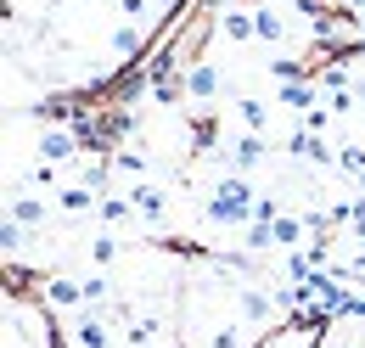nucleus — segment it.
Returning <instances> with one entry per match:
<instances>
[{
    "label": "nucleus",
    "instance_id": "1",
    "mask_svg": "<svg viewBox=\"0 0 365 348\" xmlns=\"http://www.w3.org/2000/svg\"><path fill=\"white\" fill-rule=\"evenodd\" d=\"M253 214H259V191L242 174H225L202 191V219L208 225H253Z\"/></svg>",
    "mask_w": 365,
    "mask_h": 348
},
{
    "label": "nucleus",
    "instance_id": "2",
    "mask_svg": "<svg viewBox=\"0 0 365 348\" xmlns=\"http://www.w3.org/2000/svg\"><path fill=\"white\" fill-rule=\"evenodd\" d=\"M40 304L56 309L62 320H73V314L91 309V298H85V281H73V275H51V281H40Z\"/></svg>",
    "mask_w": 365,
    "mask_h": 348
},
{
    "label": "nucleus",
    "instance_id": "3",
    "mask_svg": "<svg viewBox=\"0 0 365 348\" xmlns=\"http://www.w3.org/2000/svg\"><path fill=\"white\" fill-rule=\"evenodd\" d=\"M220 158H225L230 174L253 180V169H264V158H270V140H264V135H236L230 146H220Z\"/></svg>",
    "mask_w": 365,
    "mask_h": 348
},
{
    "label": "nucleus",
    "instance_id": "4",
    "mask_svg": "<svg viewBox=\"0 0 365 348\" xmlns=\"http://www.w3.org/2000/svg\"><path fill=\"white\" fill-rule=\"evenodd\" d=\"M236 314H242V326L259 332V326L275 314V298H270V292H259V281H236Z\"/></svg>",
    "mask_w": 365,
    "mask_h": 348
},
{
    "label": "nucleus",
    "instance_id": "5",
    "mask_svg": "<svg viewBox=\"0 0 365 348\" xmlns=\"http://www.w3.org/2000/svg\"><path fill=\"white\" fill-rule=\"evenodd\" d=\"M68 337H73V348H113V326H107V314L85 309L68 320Z\"/></svg>",
    "mask_w": 365,
    "mask_h": 348
},
{
    "label": "nucleus",
    "instance_id": "6",
    "mask_svg": "<svg viewBox=\"0 0 365 348\" xmlns=\"http://www.w3.org/2000/svg\"><path fill=\"white\" fill-rule=\"evenodd\" d=\"M56 208H62L68 219L101 214V197H96V185H85V180H68V185H56Z\"/></svg>",
    "mask_w": 365,
    "mask_h": 348
},
{
    "label": "nucleus",
    "instance_id": "7",
    "mask_svg": "<svg viewBox=\"0 0 365 348\" xmlns=\"http://www.w3.org/2000/svg\"><path fill=\"white\" fill-rule=\"evenodd\" d=\"M287 152H292V163H337V152H331L320 135H309L304 124H292V135H287Z\"/></svg>",
    "mask_w": 365,
    "mask_h": 348
},
{
    "label": "nucleus",
    "instance_id": "8",
    "mask_svg": "<svg viewBox=\"0 0 365 348\" xmlns=\"http://www.w3.org/2000/svg\"><path fill=\"white\" fill-rule=\"evenodd\" d=\"M220 85H225V79H220V68H214L208 56H197V62L185 68V96H191V101H214Z\"/></svg>",
    "mask_w": 365,
    "mask_h": 348
},
{
    "label": "nucleus",
    "instance_id": "9",
    "mask_svg": "<svg viewBox=\"0 0 365 348\" xmlns=\"http://www.w3.org/2000/svg\"><path fill=\"white\" fill-rule=\"evenodd\" d=\"M85 146H79V135L73 130H46L40 135V163H73Z\"/></svg>",
    "mask_w": 365,
    "mask_h": 348
},
{
    "label": "nucleus",
    "instance_id": "10",
    "mask_svg": "<svg viewBox=\"0 0 365 348\" xmlns=\"http://www.w3.org/2000/svg\"><path fill=\"white\" fill-rule=\"evenodd\" d=\"M220 29H225V40H236V45L259 40V17H253V6H225V11H220Z\"/></svg>",
    "mask_w": 365,
    "mask_h": 348
},
{
    "label": "nucleus",
    "instance_id": "11",
    "mask_svg": "<svg viewBox=\"0 0 365 348\" xmlns=\"http://www.w3.org/2000/svg\"><path fill=\"white\" fill-rule=\"evenodd\" d=\"M130 203H135V214H140V219H152V225L169 214V191H163V185H152V180H140L135 191H130Z\"/></svg>",
    "mask_w": 365,
    "mask_h": 348
},
{
    "label": "nucleus",
    "instance_id": "12",
    "mask_svg": "<svg viewBox=\"0 0 365 348\" xmlns=\"http://www.w3.org/2000/svg\"><path fill=\"white\" fill-rule=\"evenodd\" d=\"M281 107H292V113H315V107H326V96H320L315 79H298V85H281Z\"/></svg>",
    "mask_w": 365,
    "mask_h": 348
},
{
    "label": "nucleus",
    "instance_id": "13",
    "mask_svg": "<svg viewBox=\"0 0 365 348\" xmlns=\"http://www.w3.org/2000/svg\"><path fill=\"white\" fill-rule=\"evenodd\" d=\"M253 17H259V45H281L292 34V23H287L281 6H253Z\"/></svg>",
    "mask_w": 365,
    "mask_h": 348
},
{
    "label": "nucleus",
    "instance_id": "14",
    "mask_svg": "<svg viewBox=\"0 0 365 348\" xmlns=\"http://www.w3.org/2000/svg\"><path fill=\"white\" fill-rule=\"evenodd\" d=\"M230 113H236V124H242V135H264V124H270V107H264L259 96H242V101H236Z\"/></svg>",
    "mask_w": 365,
    "mask_h": 348
},
{
    "label": "nucleus",
    "instance_id": "15",
    "mask_svg": "<svg viewBox=\"0 0 365 348\" xmlns=\"http://www.w3.org/2000/svg\"><path fill=\"white\" fill-rule=\"evenodd\" d=\"M46 197H11V208H6V219H17V225H23V230H40V225H46Z\"/></svg>",
    "mask_w": 365,
    "mask_h": 348
},
{
    "label": "nucleus",
    "instance_id": "16",
    "mask_svg": "<svg viewBox=\"0 0 365 348\" xmlns=\"http://www.w3.org/2000/svg\"><path fill=\"white\" fill-rule=\"evenodd\" d=\"M113 56H124V62L140 56V29L135 23H118V29H113Z\"/></svg>",
    "mask_w": 365,
    "mask_h": 348
},
{
    "label": "nucleus",
    "instance_id": "17",
    "mask_svg": "<svg viewBox=\"0 0 365 348\" xmlns=\"http://www.w3.org/2000/svg\"><path fill=\"white\" fill-rule=\"evenodd\" d=\"M304 230H309V225H304V219H275V247H292V253H298V242H304Z\"/></svg>",
    "mask_w": 365,
    "mask_h": 348
},
{
    "label": "nucleus",
    "instance_id": "18",
    "mask_svg": "<svg viewBox=\"0 0 365 348\" xmlns=\"http://www.w3.org/2000/svg\"><path fill=\"white\" fill-rule=\"evenodd\" d=\"M242 247H247V253H264V247H275V225L253 219V225H247V236H242Z\"/></svg>",
    "mask_w": 365,
    "mask_h": 348
},
{
    "label": "nucleus",
    "instance_id": "19",
    "mask_svg": "<svg viewBox=\"0 0 365 348\" xmlns=\"http://www.w3.org/2000/svg\"><path fill=\"white\" fill-rule=\"evenodd\" d=\"M101 219L107 225H124V219H135V203L130 197H101Z\"/></svg>",
    "mask_w": 365,
    "mask_h": 348
},
{
    "label": "nucleus",
    "instance_id": "20",
    "mask_svg": "<svg viewBox=\"0 0 365 348\" xmlns=\"http://www.w3.org/2000/svg\"><path fill=\"white\" fill-rule=\"evenodd\" d=\"M354 101H360V96H354V85H343V90H326V113H331V118L354 113Z\"/></svg>",
    "mask_w": 365,
    "mask_h": 348
},
{
    "label": "nucleus",
    "instance_id": "21",
    "mask_svg": "<svg viewBox=\"0 0 365 348\" xmlns=\"http://www.w3.org/2000/svg\"><path fill=\"white\" fill-rule=\"evenodd\" d=\"M337 169H349L365 185V152H360V146H343V152H337Z\"/></svg>",
    "mask_w": 365,
    "mask_h": 348
},
{
    "label": "nucleus",
    "instance_id": "22",
    "mask_svg": "<svg viewBox=\"0 0 365 348\" xmlns=\"http://www.w3.org/2000/svg\"><path fill=\"white\" fill-rule=\"evenodd\" d=\"M113 169H124V174H146V152H113Z\"/></svg>",
    "mask_w": 365,
    "mask_h": 348
},
{
    "label": "nucleus",
    "instance_id": "23",
    "mask_svg": "<svg viewBox=\"0 0 365 348\" xmlns=\"http://www.w3.org/2000/svg\"><path fill=\"white\" fill-rule=\"evenodd\" d=\"M107 292H113V287H107V275H85V298H91V309L107 304Z\"/></svg>",
    "mask_w": 365,
    "mask_h": 348
},
{
    "label": "nucleus",
    "instance_id": "24",
    "mask_svg": "<svg viewBox=\"0 0 365 348\" xmlns=\"http://www.w3.org/2000/svg\"><path fill=\"white\" fill-rule=\"evenodd\" d=\"M152 332H158V320H135L124 343H130V348H152Z\"/></svg>",
    "mask_w": 365,
    "mask_h": 348
},
{
    "label": "nucleus",
    "instance_id": "25",
    "mask_svg": "<svg viewBox=\"0 0 365 348\" xmlns=\"http://www.w3.org/2000/svg\"><path fill=\"white\" fill-rule=\"evenodd\" d=\"M91 259L96 264H113V259H118V242H113V236H96V242H91Z\"/></svg>",
    "mask_w": 365,
    "mask_h": 348
},
{
    "label": "nucleus",
    "instance_id": "26",
    "mask_svg": "<svg viewBox=\"0 0 365 348\" xmlns=\"http://www.w3.org/2000/svg\"><path fill=\"white\" fill-rule=\"evenodd\" d=\"M23 236H29V230H23L17 219H6V230H0V242H6V253H11V259H17V247H23Z\"/></svg>",
    "mask_w": 365,
    "mask_h": 348
},
{
    "label": "nucleus",
    "instance_id": "27",
    "mask_svg": "<svg viewBox=\"0 0 365 348\" xmlns=\"http://www.w3.org/2000/svg\"><path fill=\"white\" fill-rule=\"evenodd\" d=\"M326 124H331V113H326V107H315V113L304 118V130H309V135H320V130H326Z\"/></svg>",
    "mask_w": 365,
    "mask_h": 348
},
{
    "label": "nucleus",
    "instance_id": "28",
    "mask_svg": "<svg viewBox=\"0 0 365 348\" xmlns=\"http://www.w3.org/2000/svg\"><path fill=\"white\" fill-rule=\"evenodd\" d=\"M29 180H34V185H51V180H56V163H34V169H29Z\"/></svg>",
    "mask_w": 365,
    "mask_h": 348
},
{
    "label": "nucleus",
    "instance_id": "29",
    "mask_svg": "<svg viewBox=\"0 0 365 348\" xmlns=\"http://www.w3.org/2000/svg\"><path fill=\"white\" fill-rule=\"evenodd\" d=\"M140 6H146V0H124V11H130V17H140Z\"/></svg>",
    "mask_w": 365,
    "mask_h": 348
},
{
    "label": "nucleus",
    "instance_id": "30",
    "mask_svg": "<svg viewBox=\"0 0 365 348\" xmlns=\"http://www.w3.org/2000/svg\"><path fill=\"white\" fill-rule=\"evenodd\" d=\"M354 96H360V101H365V73H360V79H354Z\"/></svg>",
    "mask_w": 365,
    "mask_h": 348
},
{
    "label": "nucleus",
    "instance_id": "31",
    "mask_svg": "<svg viewBox=\"0 0 365 348\" xmlns=\"http://www.w3.org/2000/svg\"><path fill=\"white\" fill-rule=\"evenodd\" d=\"M349 6H360V11H365V0H349Z\"/></svg>",
    "mask_w": 365,
    "mask_h": 348
}]
</instances>
